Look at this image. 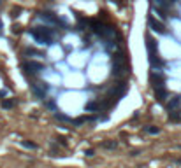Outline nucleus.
Returning a JSON list of instances; mask_svg holds the SVG:
<instances>
[{
  "label": "nucleus",
  "instance_id": "nucleus-1",
  "mask_svg": "<svg viewBox=\"0 0 181 168\" xmlns=\"http://www.w3.org/2000/svg\"><path fill=\"white\" fill-rule=\"evenodd\" d=\"M146 47H148V56H149V63L153 67H160L162 61L158 58V47H157V42L153 40V37L146 35Z\"/></svg>",
  "mask_w": 181,
  "mask_h": 168
},
{
  "label": "nucleus",
  "instance_id": "nucleus-14",
  "mask_svg": "<svg viewBox=\"0 0 181 168\" xmlns=\"http://www.w3.org/2000/svg\"><path fill=\"white\" fill-rule=\"evenodd\" d=\"M102 147H106V149H116V142H104Z\"/></svg>",
  "mask_w": 181,
  "mask_h": 168
},
{
  "label": "nucleus",
  "instance_id": "nucleus-18",
  "mask_svg": "<svg viewBox=\"0 0 181 168\" xmlns=\"http://www.w3.org/2000/svg\"><path fill=\"white\" fill-rule=\"evenodd\" d=\"M23 145L25 147H30V149H35V144H32V142H23Z\"/></svg>",
  "mask_w": 181,
  "mask_h": 168
},
{
  "label": "nucleus",
  "instance_id": "nucleus-4",
  "mask_svg": "<svg viewBox=\"0 0 181 168\" xmlns=\"http://www.w3.org/2000/svg\"><path fill=\"white\" fill-rule=\"evenodd\" d=\"M125 91H127V84H125V82H118V84H116V86H114V88L109 91V96H107V98H109V102H107L106 105L114 103V102H116L120 96H123V95H125Z\"/></svg>",
  "mask_w": 181,
  "mask_h": 168
},
{
  "label": "nucleus",
  "instance_id": "nucleus-7",
  "mask_svg": "<svg viewBox=\"0 0 181 168\" xmlns=\"http://www.w3.org/2000/svg\"><path fill=\"white\" fill-rule=\"evenodd\" d=\"M148 25L151 26V30H153V32H158V33H165V26L162 25L160 21H157V19L153 18V16H149V19H148Z\"/></svg>",
  "mask_w": 181,
  "mask_h": 168
},
{
  "label": "nucleus",
  "instance_id": "nucleus-16",
  "mask_svg": "<svg viewBox=\"0 0 181 168\" xmlns=\"http://www.w3.org/2000/svg\"><path fill=\"white\" fill-rule=\"evenodd\" d=\"M12 105H14V102H12V100H5V102L2 103V107H4V109H11Z\"/></svg>",
  "mask_w": 181,
  "mask_h": 168
},
{
  "label": "nucleus",
  "instance_id": "nucleus-15",
  "mask_svg": "<svg viewBox=\"0 0 181 168\" xmlns=\"http://www.w3.org/2000/svg\"><path fill=\"white\" fill-rule=\"evenodd\" d=\"M157 4H158V5H162V7H165V5L174 4V0H157Z\"/></svg>",
  "mask_w": 181,
  "mask_h": 168
},
{
  "label": "nucleus",
  "instance_id": "nucleus-12",
  "mask_svg": "<svg viewBox=\"0 0 181 168\" xmlns=\"http://www.w3.org/2000/svg\"><path fill=\"white\" fill-rule=\"evenodd\" d=\"M102 107H106V105H104V103H97V102H90V103H86L84 111H86V112H92V111H100Z\"/></svg>",
  "mask_w": 181,
  "mask_h": 168
},
{
  "label": "nucleus",
  "instance_id": "nucleus-17",
  "mask_svg": "<svg viewBox=\"0 0 181 168\" xmlns=\"http://www.w3.org/2000/svg\"><path fill=\"white\" fill-rule=\"evenodd\" d=\"M146 131H148V133H151V135H155V133H158V128H155V126H149V128H146Z\"/></svg>",
  "mask_w": 181,
  "mask_h": 168
},
{
  "label": "nucleus",
  "instance_id": "nucleus-19",
  "mask_svg": "<svg viewBox=\"0 0 181 168\" xmlns=\"http://www.w3.org/2000/svg\"><path fill=\"white\" fill-rule=\"evenodd\" d=\"M0 4H2V0H0Z\"/></svg>",
  "mask_w": 181,
  "mask_h": 168
},
{
  "label": "nucleus",
  "instance_id": "nucleus-13",
  "mask_svg": "<svg viewBox=\"0 0 181 168\" xmlns=\"http://www.w3.org/2000/svg\"><path fill=\"white\" fill-rule=\"evenodd\" d=\"M55 117H56V119H62V121H67V123H74L69 116H65V114H62V112H56V114H55Z\"/></svg>",
  "mask_w": 181,
  "mask_h": 168
},
{
  "label": "nucleus",
  "instance_id": "nucleus-10",
  "mask_svg": "<svg viewBox=\"0 0 181 168\" xmlns=\"http://www.w3.org/2000/svg\"><path fill=\"white\" fill-rule=\"evenodd\" d=\"M181 105V96H174V98H171L169 100V103H167V111H178V107Z\"/></svg>",
  "mask_w": 181,
  "mask_h": 168
},
{
  "label": "nucleus",
  "instance_id": "nucleus-2",
  "mask_svg": "<svg viewBox=\"0 0 181 168\" xmlns=\"http://www.w3.org/2000/svg\"><path fill=\"white\" fill-rule=\"evenodd\" d=\"M32 37L35 39L40 44H51L53 40V32L49 28H44V26H39V28H34L32 30Z\"/></svg>",
  "mask_w": 181,
  "mask_h": 168
},
{
  "label": "nucleus",
  "instance_id": "nucleus-3",
  "mask_svg": "<svg viewBox=\"0 0 181 168\" xmlns=\"http://www.w3.org/2000/svg\"><path fill=\"white\" fill-rule=\"evenodd\" d=\"M127 72V61H125V56L121 55H116L113 58V75L114 77H120Z\"/></svg>",
  "mask_w": 181,
  "mask_h": 168
},
{
  "label": "nucleus",
  "instance_id": "nucleus-5",
  "mask_svg": "<svg viewBox=\"0 0 181 168\" xmlns=\"http://www.w3.org/2000/svg\"><path fill=\"white\" fill-rule=\"evenodd\" d=\"M149 81H151V84H153V88L157 89V88H163V75L160 72H151L149 74Z\"/></svg>",
  "mask_w": 181,
  "mask_h": 168
},
{
  "label": "nucleus",
  "instance_id": "nucleus-9",
  "mask_svg": "<svg viewBox=\"0 0 181 168\" xmlns=\"http://www.w3.org/2000/svg\"><path fill=\"white\" fill-rule=\"evenodd\" d=\"M39 18L42 19V21H46V23H53V25H56V23H58V18H56L53 12H40Z\"/></svg>",
  "mask_w": 181,
  "mask_h": 168
},
{
  "label": "nucleus",
  "instance_id": "nucleus-11",
  "mask_svg": "<svg viewBox=\"0 0 181 168\" xmlns=\"http://www.w3.org/2000/svg\"><path fill=\"white\" fill-rule=\"evenodd\" d=\"M155 96H157L158 102H165L167 100V89L165 88H157L155 89Z\"/></svg>",
  "mask_w": 181,
  "mask_h": 168
},
{
  "label": "nucleus",
  "instance_id": "nucleus-6",
  "mask_svg": "<svg viewBox=\"0 0 181 168\" xmlns=\"http://www.w3.org/2000/svg\"><path fill=\"white\" fill-rule=\"evenodd\" d=\"M30 88H32V91H34V95H35L37 98H40V100H44V98H46V91H48V88H46L44 84L40 86V84H37V82H32V84H30Z\"/></svg>",
  "mask_w": 181,
  "mask_h": 168
},
{
  "label": "nucleus",
  "instance_id": "nucleus-8",
  "mask_svg": "<svg viewBox=\"0 0 181 168\" xmlns=\"http://www.w3.org/2000/svg\"><path fill=\"white\" fill-rule=\"evenodd\" d=\"M23 68H25V70H30V72H40V70L44 68V65H42V63H37V61H26V63L23 65Z\"/></svg>",
  "mask_w": 181,
  "mask_h": 168
}]
</instances>
